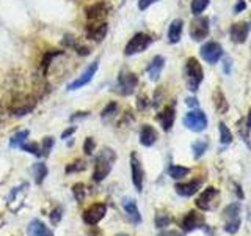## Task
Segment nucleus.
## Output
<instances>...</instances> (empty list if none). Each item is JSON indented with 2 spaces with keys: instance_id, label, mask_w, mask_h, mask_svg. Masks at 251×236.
Instances as JSON below:
<instances>
[{
  "instance_id": "nucleus-49",
  "label": "nucleus",
  "mask_w": 251,
  "mask_h": 236,
  "mask_svg": "<svg viewBox=\"0 0 251 236\" xmlns=\"http://www.w3.org/2000/svg\"><path fill=\"white\" fill-rule=\"evenodd\" d=\"M187 104H188V106H192V107H195V106H198V102H196L195 98H190V99H187Z\"/></svg>"
},
{
  "instance_id": "nucleus-40",
  "label": "nucleus",
  "mask_w": 251,
  "mask_h": 236,
  "mask_svg": "<svg viewBox=\"0 0 251 236\" xmlns=\"http://www.w3.org/2000/svg\"><path fill=\"white\" fill-rule=\"evenodd\" d=\"M61 44L66 46V47H73V49H74V47L77 46V41H75V38L73 35H66L65 38H63Z\"/></svg>"
},
{
  "instance_id": "nucleus-25",
  "label": "nucleus",
  "mask_w": 251,
  "mask_h": 236,
  "mask_svg": "<svg viewBox=\"0 0 251 236\" xmlns=\"http://www.w3.org/2000/svg\"><path fill=\"white\" fill-rule=\"evenodd\" d=\"M31 172H33V177H35V183L36 184H41L43 181L46 179L47 177V167H46V164L43 162H36L33 164V167H31Z\"/></svg>"
},
{
  "instance_id": "nucleus-35",
  "label": "nucleus",
  "mask_w": 251,
  "mask_h": 236,
  "mask_svg": "<svg viewBox=\"0 0 251 236\" xmlns=\"http://www.w3.org/2000/svg\"><path fill=\"white\" fill-rule=\"evenodd\" d=\"M73 194H74V199L78 203H82L83 199H85V184L83 183H75L73 186Z\"/></svg>"
},
{
  "instance_id": "nucleus-34",
  "label": "nucleus",
  "mask_w": 251,
  "mask_h": 236,
  "mask_svg": "<svg viewBox=\"0 0 251 236\" xmlns=\"http://www.w3.org/2000/svg\"><path fill=\"white\" fill-rule=\"evenodd\" d=\"M171 224V217L168 214H165V212H157L155 216V227L157 228H165Z\"/></svg>"
},
{
  "instance_id": "nucleus-45",
  "label": "nucleus",
  "mask_w": 251,
  "mask_h": 236,
  "mask_svg": "<svg viewBox=\"0 0 251 236\" xmlns=\"http://www.w3.org/2000/svg\"><path fill=\"white\" fill-rule=\"evenodd\" d=\"M74 132H75V126H73V128H68L65 132L61 134V139H68L69 136H73Z\"/></svg>"
},
{
  "instance_id": "nucleus-26",
  "label": "nucleus",
  "mask_w": 251,
  "mask_h": 236,
  "mask_svg": "<svg viewBox=\"0 0 251 236\" xmlns=\"http://www.w3.org/2000/svg\"><path fill=\"white\" fill-rule=\"evenodd\" d=\"M214 104H215V109L218 114H225L227 110V101L225 98V94L222 90H217L215 94H214Z\"/></svg>"
},
{
  "instance_id": "nucleus-33",
  "label": "nucleus",
  "mask_w": 251,
  "mask_h": 236,
  "mask_svg": "<svg viewBox=\"0 0 251 236\" xmlns=\"http://www.w3.org/2000/svg\"><path fill=\"white\" fill-rule=\"evenodd\" d=\"M21 148L24 149V151H27L30 154H35V156H41V147H39L38 144H31V142H25V144H22Z\"/></svg>"
},
{
  "instance_id": "nucleus-6",
  "label": "nucleus",
  "mask_w": 251,
  "mask_h": 236,
  "mask_svg": "<svg viewBox=\"0 0 251 236\" xmlns=\"http://www.w3.org/2000/svg\"><path fill=\"white\" fill-rule=\"evenodd\" d=\"M152 43V38L146 35V33H135L130 39H129V43L126 44L124 47V54L126 55H135V54H140V52H143L146 51L149 46H151Z\"/></svg>"
},
{
  "instance_id": "nucleus-43",
  "label": "nucleus",
  "mask_w": 251,
  "mask_h": 236,
  "mask_svg": "<svg viewBox=\"0 0 251 236\" xmlns=\"http://www.w3.org/2000/svg\"><path fill=\"white\" fill-rule=\"evenodd\" d=\"M50 219H52V224H58L60 219H61V212L60 209H55L52 214H50Z\"/></svg>"
},
{
  "instance_id": "nucleus-46",
  "label": "nucleus",
  "mask_w": 251,
  "mask_h": 236,
  "mask_svg": "<svg viewBox=\"0 0 251 236\" xmlns=\"http://www.w3.org/2000/svg\"><path fill=\"white\" fill-rule=\"evenodd\" d=\"M138 109H145L146 106H148V98H145V96H140L138 98Z\"/></svg>"
},
{
  "instance_id": "nucleus-38",
  "label": "nucleus",
  "mask_w": 251,
  "mask_h": 236,
  "mask_svg": "<svg viewBox=\"0 0 251 236\" xmlns=\"http://www.w3.org/2000/svg\"><path fill=\"white\" fill-rule=\"evenodd\" d=\"M52 147H53V139L52 137H44L43 147H41V156H49Z\"/></svg>"
},
{
  "instance_id": "nucleus-12",
  "label": "nucleus",
  "mask_w": 251,
  "mask_h": 236,
  "mask_svg": "<svg viewBox=\"0 0 251 236\" xmlns=\"http://www.w3.org/2000/svg\"><path fill=\"white\" fill-rule=\"evenodd\" d=\"M209 35V19L202 18V16H198L192 21L190 26V36L195 39V41H201Z\"/></svg>"
},
{
  "instance_id": "nucleus-4",
  "label": "nucleus",
  "mask_w": 251,
  "mask_h": 236,
  "mask_svg": "<svg viewBox=\"0 0 251 236\" xmlns=\"http://www.w3.org/2000/svg\"><path fill=\"white\" fill-rule=\"evenodd\" d=\"M223 219H225V232L234 235L240 230V203L235 202L227 205V206L223 209Z\"/></svg>"
},
{
  "instance_id": "nucleus-9",
  "label": "nucleus",
  "mask_w": 251,
  "mask_h": 236,
  "mask_svg": "<svg viewBox=\"0 0 251 236\" xmlns=\"http://www.w3.org/2000/svg\"><path fill=\"white\" fill-rule=\"evenodd\" d=\"M108 13H110V5L107 2H104V0H102V2L91 3L85 8V16L90 22L104 21Z\"/></svg>"
},
{
  "instance_id": "nucleus-8",
  "label": "nucleus",
  "mask_w": 251,
  "mask_h": 236,
  "mask_svg": "<svg viewBox=\"0 0 251 236\" xmlns=\"http://www.w3.org/2000/svg\"><path fill=\"white\" fill-rule=\"evenodd\" d=\"M218 189L207 187L201 192V195L196 199V206L202 211H212L218 205Z\"/></svg>"
},
{
  "instance_id": "nucleus-19",
  "label": "nucleus",
  "mask_w": 251,
  "mask_h": 236,
  "mask_svg": "<svg viewBox=\"0 0 251 236\" xmlns=\"http://www.w3.org/2000/svg\"><path fill=\"white\" fill-rule=\"evenodd\" d=\"M248 33H250V27L247 22H237L231 27V38H232V41L237 44L245 43Z\"/></svg>"
},
{
  "instance_id": "nucleus-47",
  "label": "nucleus",
  "mask_w": 251,
  "mask_h": 236,
  "mask_svg": "<svg viewBox=\"0 0 251 236\" xmlns=\"http://www.w3.org/2000/svg\"><path fill=\"white\" fill-rule=\"evenodd\" d=\"M231 71V59H225V73Z\"/></svg>"
},
{
  "instance_id": "nucleus-42",
  "label": "nucleus",
  "mask_w": 251,
  "mask_h": 236,
  "mask_svg": "<svg viewBox=\"0 0 251 236\" xmlns=\"http://www.w3.org/2000/svg\"><path fill=\"white\" fill-rule=\"evenodd\" d=\"M247 8V3H245V0H239L237 3H235L234 6V13H242L243 10Z\"/></svg>"
},
{
  "instance_id": "nucleus-2",
  "label": "nucleus",
  "mask_w": 251,
  "mask_h": 236,
  "mask_svg": "<svg viewBox=\"0 0 251 236\" xmlns=\"http://www.w3.org/2000/svg\"><path fill=\"white\" fill-rule=\"evenodd\" d=\"M115 159H116V156L112 148H102V151H99V154L96 157V164H94L93 179L98 181V183L104 181L105 177L112 172Z\"/></svg>"
},
{
  "instance_id": "nucleus-30",
  "label": "nucleus",
  "mask_w": 251,
  "mask_h": 236,
  "mask_svg": "<svg viewBox=\"0 0 251 236\" xmlns=\"http://www.w3.org/2000/svg\"><path fill=\"white\" fill-rule=\"evenodd\" d=\"M28 139V131H21L18 134H14L10 140V147L13 148H21L22 144H25V140Z\"/></svg>"
},
{
  "instance_id": "nucleus-13",
  "label": "nucleus",
  "mask_w": 251,
  "mask_h": 236,
  "mask_svg": "<svg viewBox=\"0 0 251 236\" xmlns=\"http://www.w3.org/2000/svg\"><path fill=\"white\" fill-rule=\"evenodd\" d=\"M201 57L206 60L207 63H217L220 59H222V55H223V49H222V46H220L217 41H209L206 43L202 47H201Z\"/></svg>"
},
{
  "instance_id": "nucleus-50",
  "label": "nucleus",
  "mask_w": 251,
  "mask_h": 236,
  "mask_svg": "<svg viewBox=\"0 0 251 236\" xmlns=\"http://www.w3.org/2000/svg\"><path fill=\"white\" fill-rule=\"evenodd\" d=\"M235 192H237V195L240 197V199H243V192H242V187L240 186H235Z\"/></svg>"
},
{
  "instance_id": "nucleus-48",
  "label": "nucleus",
  "mask_w": 251,
  "mask_h": 236,
  "mask_svg": "<svg viewBox=\"0 0 251 236\" xmlns=\"http://www.w3.org/2000/svg\"><path fill=\"white\" fill-rule=\"evenodd\" d=\"M5 117H6V114H5V109H3V106H2V102H0V123H3Z\"/></svg>"
},
{
  "instance_id": "nucleus-22",
  "label": "nucleus",
  "mask_w": 251,
  "mask_h": 236,
  "mask_svg": "<svg viewBox=\"0 0 251 236\" xmlns=\"http://www.w3.org/2000/svg\"><path fill=\"white\" fill-rule=\"evenodd\" d=\"M175 117H176V114H175V107H171V106L165 107V109L162 110V112H160L159 115H157V120L160 121L163 131H170V129L173 128V123H175Z\"/></svg>"
},
{
  "instance_id": "nucleus-14",
  "label": "nucleus",
  "mask_w": 251,
  "mask_h": 236,
  "mask_svg": "<svg viewBox=\"0 0 251 236\" xmlns=\"http://www.w3.org/2000/svg\"><path fill=\"white\" fill-rule=\"evenodd\" d=\"M107 31H108V24L105 21H94L86 26V38L99 43L105 38Z\"/></svg>"
},
{
  "instance_id": "nucleus-18",
  "label": "nucleus",
  "mask_w": 251,
  "mask_h": 236,
  "mask_svg": "<svg viewBox=\"0 0 251 236\" xmlns=\"http://www.w3.org/2000/svg\"><path fill=\"white\" fill-rule=\"evenodd\" d=\"M121 205H123V208H124V211H126V214L129 216V219L132 220L133 224H140V222H141V214H140V209H138V206H137L135 200H133V199H129V197H124L123 202H121Z\"/></svg>"
},
{
  "instance_id": "nucleus-23",
  "label": "nucleus",
  "mask_w": 251,
  "mask_h": 236,
  "mask_svg": "<svg viewBox=\"0 0 251 236\" xmlns=\"http://www.w3.org/2000/svg\"><path fill=\"white\" fill-rule=\"evenodd\" d=\"M182 29H184V22L180 19H175L170 24L168 29V41L176 44L180 41V36H182Z\"/></svg>"
},
{
  "instance_id": "nucleus-7",
  "label": "nucleus",
  "mask_w": 251,
  "mask_h": 236,
  "mask_svg": "<svg viewBox=\"0 0 251 236\" xmlns=\"http://www.w3.org/2000/svg\"><path fill=\"white\" fill-rule=\"evenodd\" d=\"M184 124L193 132H201L207 128V117L202 110H192L184 117Z\"/></svg>"
},
{
  "instance_id": "nucleus-11",
  "label": "nucleus",
  "mask_w": 251,
  "mask_h": 236,
  "mask_svg": "<svg viewBox=\"0 0 251 236\" xmlns=\"http://www.w3.org/2000/svg\"><path fill=\"white\" fill-rule=\"evenodd\" d=\"M130 170H132V183L135 186L138 192L143 191V179H145V172L141 167V162L135 153L130 154Z\"/></svg>"
},
{
  "instance_id": "nucleus-41",
  "label": "nucleus",
  "mask_w": 251,
  "mask_h": 236,
  "mask_svg": "<svg viewBox=\"0 0 251 236\" xmlns=\"http://www.w3.org/2000/svg\"><path fill=\"white\" fill-rule=\"evenodd\" d=\"M155 2H159V0H138V8H140L141 11H145L146 8H149Z\"/></svg>"
},
{
  "instance_id": "nucleus-51",
  "label": "nucleus",
  "mask_w": 251,
  "mask_h": 236,
  "mask_svg": "<svg viewBox=\"0 0 251 236\" xmlns=\"http://www.w3.org/2000/svg\"><path fill=\"white\" fill-rule=\"evenodd\" d=\"M245 121H247V126L251 129V109H250V115H248V118H247Z\"/></svg>"
},
{
  "instance_id": "nucleus-24",
  "label": "nucleus",
  "mask_w": 251,
  "mask_h": 236,
  "mask_svg": "<svg viewBox=\"0 0 251 236\" xmlns=\"http://www.w3.org/2000/svg\"><path fill=\"white\" fill-rule=\"evenodd\" d=\"M28 236H50L49 228H47L39 219H33L27 227Z\"/></svg>"
},
{
  "instance_id": "nucleus-44",
  "label": "nucleus",
  "mask_w": 251,
  "mask_h": 236,
  "mask_svg": "<svg viewBox=\"0 0 251 236\" xmlns=\"http://www.w3.org/2000/svg\"><path fill=\"white\" fill-rule=\"evenodd\" d=\"M157 236H182V233H179L176 230H165V232L159 233Z\"/></svg>"
},
{
  "instance_id": "nucleus-5",
  "label": "nucleus",
  "mask_w": 251,
  "mask_h": 236,
  "mask_svg": "<svg viewBox=\"0 0 251 236\" xmlns=\"http://www.w3.org/2000/svg\"><path fill=\"white\" fill-rule=\"evenodd\" d=\"M138 85V77L135 73H130L127 69H121L120 76H118V82L115 87V91L123 94V96H129L133 93L135 87Z\"/></svg>"
},
{
  "instance_id": "nucleus-28",
  "label": "nucleus",
  "mask_w": 251,
  "mask_h": 236,
  "mask_svg": "<svg viewBox=\"0 0 251 236\" xmlns=\"http://www.w3.org/2000/svg\"><path fill=\"white\" fill-rule=\"evenodd\" d=\"M168 173H170V177L173 179H180V178H184V177L188 175V173H190V169L182 167V165H171Z\"/></svg>"
},
{
  "instance_id": "nucleus-21",
  "label": "nucleus",
  "mask_w": 251,
  "mask_h": 236,
  "mask_svg": "<svg viewBox=\"0 0 251 236\" xmlns=\"http://www.w3.org/2000/svg\"><path fill=\"white\" fill-rule=\"evenodd\" d=\"M165 66V59L162 57V55H155V57L152 59V61L148 65V74H149V79L151 81H159V77H160V73H162V69Z\"/></svg>"
},
{
  "instance_id": "nucleus-36",
  "label": "nucleus",
  "mask_w": 251,
  "mask_h": 236,
  "mask_svg": "<svg viewBox=\"0 0 251 236\" xmlns=\"http://www.w3.org/2000/svg\"><path fill=\"white\" fill-rule=\"evenodd\" d=\"M116 112H118V104L116 102H110V104L102 110L100 117H102V120H107V118H112Z\"/></svg>"
},
{
  "instance_id": "nucleus-37",
  "label": "nucleus",
  "mask_w": 251,
  "mask_h": 236,
  "mask_svg": "<svg viewBox=\"0 0 251 236\" xmlns=\"http://www.w3.org/2000/svg\"><path fill=\"white\" fill-rule=\"evenodd\" d=\"M86 169V164L85 161H80V159H77L74 161L73 164H69L66 165V173H74V172H82Z\"/></svg>"
},
{
  "instance_id": "nucleus-29",
  "label": "nucleus",
  "mask_w": 251,
  "mask_h": 236,
  "mask_svg": "<svg viewBox=\"0 0 251 236\" xmlns=\"http://www.w3.org/2000/svg\"><path fill=\"white\" fill-rule=\"evenodd\" d=\"M57 55H61V51H52V52H46L44 59H43V63H41V69H43V76L47 74V71H49V66L52 65V60L57 57Z\"/></svg>"
},
{
  "instance_id": "nucleus-52",
  "label": "nucleus",
  "mask_w": 251,
  "mask_h": 236,
  "mask_svg": "<svg viewBox=\"0 0 251 236\" xmlns=\"http://www.w3.org/2000/svg\"><path fill=\"white\" fill-rule=\"evenodd\" d=\"M250 222H251V206H250Z\"/></svg>"
},
{
  "instance_id": "nucleus-10",
  "label": "nucleus",
  "mask_w": 251,
  "mask_h": 236,
  "mask_svg": "<svg viewBox=\"0 0 251 236\" xmlns=\"http://www.w3.org/2000/svg\"><path fill=\"white\" fill-rule=\"evenodd\" d=\"M107 212V206L104 203H94L83 212V222L88 225H98L104 219Z\"/></svg>"
},
{
  "instance_id": "nucleus-20",
  "label": "nucleus",
  "mask_w": 251,
  "mask_h": 236,
  "mask_svg": "<svg viewBox=\"0 0 251 236\" xmlns=\"http://www.w3.org/2000/svg\"><path fill=\"white\" fill-rule=\"evenodd\" d=\"M157 139H159V134L154 129V126L151 124H145L140 131V144L143 147H152Z\"/></svg>"
},
{
  "instance_id": "nucleus-1",
  "label": "nucleus",
  "mask_w": 251,
  "mask_h": 236,
  "mask_svg": "<svg viewBox=\"0 0 251 236\" xmlns=\"http://www.w3.org/2000/svg\"><path fill=\"white\" fill-rule=\"evenodd\" d=\"M36 106V96L22 91L21 88L11 93L10 102H8V112L14 117H24L30 114Z\"/></svg>"
},
{
  "instance_id": "nucleus-16",
  "label": "nucleus",
  "mask_w": 251,
  "mask_h": 236,
  "mask_svg": "<svg viewBox=\"0 0 251 236\" xmlns=\"http://www.w3.org/2000/svg\"><path fill=\"white\" fill-rule=\"evenodd\" d=\"M202 225H204V217L196 211H188L182 219V230L187 233L196 230V228H202Z\"/></svg>"
},
{
  "instance_id": "nucleus-15",
  "label": "nucleus",
  "mask_w": 251,
  "mask_h": 236,
  "mask_svg": "<svg viewBox=\"0 0 251 236\" xmlns=\"http://www.w3.org/2000/svg\"><path fill=\"white\" fill-rule=\"evenodd\" d=\"M98 68H99V63L98 61H93L91 65L86 68L83 73L78 76L74 82H71L69 85H68V90H78V88H82L83 85H86V84H90L91 82V79L94 77V74H96V71H98Z\"/></svg>"
},
{
  "instance_id": "nucleus-3",
  "label": "nucleus",
  "mask_w": 251,
  "mask_h": 236,
  "mask_svg": "<svg viewBox=\"0 0 251 236\" xmlns=\"http://www.w3.org/2000/svg\"><path fill=\"white\" fill-rule=\"evenodd\" d=\"M184 76H185V82L187 87L190 91H198L200 85L204 79V71L201 68V63L196 60L195 57H190L185 61V66H184Z\"/></svg>"
},
{
  "instance_id": "nucleus-27",
  "label": "nucleus",
  "mask_w": 251,
  "mask_h": 236,
  "mask_svg": "<svg viewBox=\"0 0 251 236\" xmlns=\"http://www.w3.org/2000/svg\"><path fill=\"white\" fill-rule=\"evenodd\" d=\"M207 148H209V142L207 140H196L195 144L192 145V151H193L195 159H200V157L207 151Z\"/></svg>"
},
{
  "instance_id": "nucleus-17",
  "label": "nucleus",
  "mask_w": 251,
  "mask_h": 236,
  "mask_svg": "<svg viewBox=\"0 0 251 236\" xmlns=\"http://www.w3.org/2000/svg\"><path fill=\"white\" fill-rule=\"evenodd\" d=\"M201 186H202V179L198 178V179L188 181V183H179L175 186V189L180 197H192L200 191Z\"/></svg>"
},
{
  "instance_id": "nucleus-53",
  "label": "nucleus",
  "mask_w": 251,
  "mask_h": 236,
  "mask_svg": "<svg viewBox=\"0 0 251 236\" xmlns=\"http://www.w3.org/2000/svg\"><path fill=\"white\" fill-rule=\"evenodd\" d=\"M116 236H129V235H116Z\"/></svg>"
},
{
  "instance_id": "nucleus-32",
  "label": "nucleus",
  "mask_w": 251,
  "mask_h": 236,
  "mask_svg": "<svg viewBox=\"0 0 251 236\" xmlns=\"http://www.w3.org/2000/svg\"><path fill=\"white\" fill-rule=\"evenodd\" d=\"M220 140H222V144L223 145H229L231 142H232V134L231 131L226 128V124L225 123H220Z\"/></svg>"
},
{
  "instance_id": "nucleus-31",
  "label": "nucleus",
  "mask_w": 251,
  "mask_h": 236,
  "mask_svg": "<svg viewBox=\"0 0 251 236\" xmlns=\"http://www.w3.org/2000/svg\"><path fill=\"white\" fill-rule=\"evenodd\" d=\"M209 0H192V13L195 16H200L207 8Z\"/></svg>"
},
{
  "instance_id": "nucleus-39",
  "label": "nucleus",
  "mask_w": 251,
  "mask_h": 236,
  "mask_svg": "<svg viewBox=\"0 0 251 236\" xmlns=\"http://www.w3.org/2000/svg\"><path fill=\"white\" fill-rule=\"evenodd\" d=\"M94 148H96V144H94L93 137H88V139L85 140V144H83V151H85L86 154H93Z\"/></svg>"
}]
</instances>
